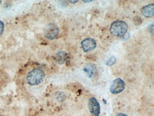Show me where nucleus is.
<instances>
[{"instance_id":"obj_1","label":"nucleus","mask_w":154,"mask_h":116,"mask_svg":"<svg viewBox=\"0 0 154 116\" xmlns=\"http://www.w3.org/2000/svg\"><path fill=\"white\" fill-rule=\"evenodd\" d=\"M110 33L116 37H123L128 31V25L122 20L114 21L110 26Z\"/></svg>"},{"instance_id":"obj_2","label":"nucleus","mask_w":154,"mask_h":116,"mask_svg":"<svg viewBox=\"0 0 154 116\" xmlns=\"http://www.w3.org/2000/svg\"><path fill=\"white\" fill-rule=\"evenodd\" d=\"M45 74L40 68H34L30 71L26 76L27 83L30 86H38L44 81Z\"/></svg>"},{"instance_id":"obj_3","label":"nucleus","mask_w":154,"mask_h":116,"mask_svg":"<svg viewBox=\"0 0 154 116\" xmlns=\"http://www.w3.org/2000/svg\"><path fill=\"white\" fill-rule=\"evenodd\" d=\"M125 89V83L122 78H117L116 79L112 81V84L110 86V91L111 93L116 94L121 93L122 92H123Z\"/></svg>"},{"instance_id":"obj_4","label":"nucleus","mask_w":154,"mask_h":116,"mask_svg":"<svg viewBox=\"0 0 154 116\" xmlns=\"http://www.w3.org/2000/svg\"><path fill=\"white\" fill-rule=\"evenodd\" d=\"M59 34V29L55 24H49L46 28L44 35L48 39H54Z\"/></svg>"},{"instance_id":"obj_5","label":"nucleus","mask_w":154,"mask_h":116,"mask_svg":"<svg viewBox=\"0 0 154 116\" xmlns=\"http://www.w3.org/2000/svg\"><path fill=\"white\" fill-rule=\"evenodd\" d=\"M81 46L84 52L89 53L95 49L97 47V43L94 38H87L82 41Z\"/></svg>"},{"instance_id":"obj_6","label":"nucleus","mask_w":154,"mask_h":116,"mask_svg":"<svg viewBox=\"0 0 154 116\" xmlns=\"http://www.w3.org/2000/svg\"><path fill=\"white\" fill-rule=\"evenodd\" d=\"M88 108L90 113L93 116H99L100 113V105L97 99L94 97L90 98L88 102Z\"/></svg>"},{"instance_id":"obj_7","label":"nucleus","mask_w":154,"mask_h":116,"mask_svg":"<svg viewBox=\"0 0 154 116\" xmlns=\"http://www.w3.org/2000/svg\"><path fill=\"white\" fill-rule=\"evenodd\" d=\"M83 71L85 73L86 75L87 76V77H89L90 78H94L96 76V74H97V66H96L95 64H92V63H89V64H87V65L85 66Z\"/></svg>"},{"instance_id":"obj_8","label":"nucleus","mask_w":154,"mask_h":116,"mask_svg":"<svg viewBox=\"0 0 154 116\" xmlns=\"http://www.w3.org/2000/svg\"><path fill=\"white\" fill-rule=\"evenodd\" d=\"M70 58V55L65 51H60V52L57 53L56 56H55V60H56V62L58 64H61V65L66 64V62L68 61Z\"/></svg>"},{"instance_id":"obj_9","label":"nucleus","mask_w":154,"mask_h":116,"mask_svg":"<svg viewBox=\"0 0 154 116\" xmlns=\"http://www.w3.org/2000/svg\"><path fill=\"white\" fill-rule=\"evenodd\" d=\"M141 13L146 18H151L154 14V4H151L145 6L141 9Z\"/></svg>"},{"instance_id":"obj_10","label":"nucleus","mask_w":154,"mask_h":116,"mask_svg":"<svg viewBox=\"0 0 154 116\" xmlns=\"http://www.w3.org/2000/svg\"><path fill=\"white\" fill-rule=\"evenodd\" d=\"M116 61V58H115L114 56H112L111 58H109V59L106 61V64L107 66H113L114 64H115Z\"/></svg>"},{"instance_id":"obj_11","label":"nucleus","mask_w":154,"mask_h":116,"mask_svg":"<svg viewBox=\"0 0 154 116\" xmlns=\"http://www.w3.org/2000/svg\"><path fill=\"white\" fill-rule=\"evenodd\" d=\"M4 24L3 21H0V36L2 35L3 32H4Z\"/></svg>"},{"instance_id":"obj_12","label":"nucleus","mask_w":154,"mask_h":116,"mask_svg":"<svg viewBox=\"0 0 154 116\" xmlns=\"http://www.w3.org/2000/svg\"><path fill=\"white\" fill-rule=\"evenodd\" d=\"M116 116H128V115H126V114L124 113H118Z\"/></svg>"},{"instance_id":"obj_13","label":"nucleus","mask_w":154,"mask_h":116,"mask_svg":"<svg viewBox=\"0 0 154 116\" xmlns=\"http://www.w3.org/2000/svg\"><path fill=\"white\" fill-rule=\"evenodd\" d=\"M93 1V0H90V1H83V2H85V3H89V2H92Z\"/></svg>"},{"instance_id":"obj_14","label":"nucleus","mask_w":154,"mask_h":116,"mask_svg":"<svg viewBox=\"0 0 154 116\" xmlns=\"http://www.w3.org/2000/svg\"><path fill=\"white\" fill-rule=\"evenodd\" d=\"M70 1V2H72V3H76V2H77L78 1L77 0V1Z\"/></svg>"},{"instance_id":"obj_15","label":"nucleus","mask_w":154,"mask_h":116,"mask_svg":"<svg viewBox=\"0 0 154 116\" xmlns=\"http://www.w3.org/2000/svg\"><path fill=\"white\" fill-rule=\"evenodd\" d=\"M1 1H0V4H1Z\"/></svg>"}]
</instances>
